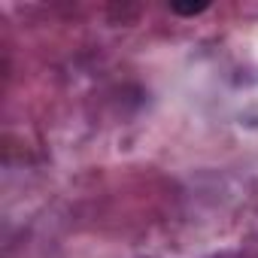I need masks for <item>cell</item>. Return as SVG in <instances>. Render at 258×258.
<instances>
[{"label": "cell", "mask_w": 258, "mask_h": 258, "mask_svg": "<svg viewBox=\"0 0 258 258\" xmlns=\"http://www.w3.org/2000/svg\"><path fill=\"white\" fill-rule=\"evenodd\" d=\"M207 10H210V4H195V7L173 4V7H170V13H176V16H185V19H195V16H201V13H207Z\"/></svg>", "instance_id": "obj_1"}]
</instances>
